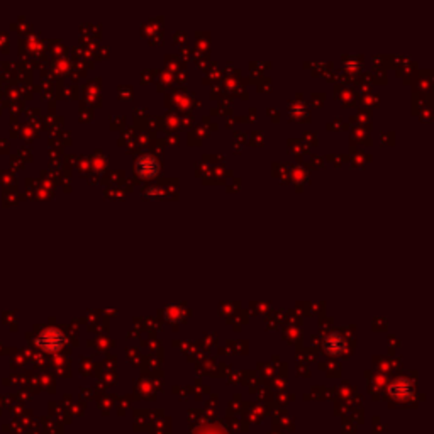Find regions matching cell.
Wrapping results in <instances>:
<instances>
[{"label": "cell", "instance_id": "obj_1", "mask_svg": "<svg viewBox=\"0 0 434 434\" xmlns=\"http://www.w3.org/2000/svg\"><path fill=\"white\" fill-rule=\"evenodd\" d=\"M38 344L46 351H58L65 344V336L58 329H46L38 338Z\"/></svg>", "mask_w": 434, "mask_h": 434}, {"label": "cell", "instance_id": "obj_4", "mask_svg": "<svg viewBox=\"0 0 434 434\" xmlns=\"http://www.w3.org/2000/svg\"><path fill=\"white\" fill-rule=\"evenodd\" d=\"M324 346H326V350H328V351L336 355V353L344 350V341H343V338L339 336V334H331V336L326 339Z\"/></svg>", "mask_w": 434, "mask_h": 434}, {"label": "cell", "instance_id": "obj_5", "mask_svg": "<svg viewBox=\"0 0 434 434\" xmlns=\"http://www.w3.org/2000/svg\"><path fill=\"white\" fill-rule=\"evenodd\" d=\"M148 194H150V195H161L163 192H158V189H151L150 192H148Z\"/></svg>", "mask_w": 434, "mask_h": 434}, {"label": "cell", "instance_id": "obj_2", "mask_svg": "<svg viewBox=\"0 0 434 434\" xmlns=\"http://www.w3.org/2000/svg\"><path fill=\"white\" fill-rule=\"evenodd\" d=\"M134 170H136L137 175H139L141 178H153L156 173L160 172V163L153 158V156L144 155L136 161Z\"/></svg>", "mask_w": 434, "mask_h": 434}, {"label": "cell", "instance_id": "obj_3", "mask_svg": "<svg viewBox=\"0 0 434 434\" xmlns=\"http://www.w3.org/2000/svg\"><path fill=\"white\" fill-rule=\"evenodd\" d=\"M392 395H395L397 399H405V397L410 395V383L405 382V380H399L395 382L390 388Z\"/></svg>", "mask_w": 434, "mask_h": 434}]
</instances>
